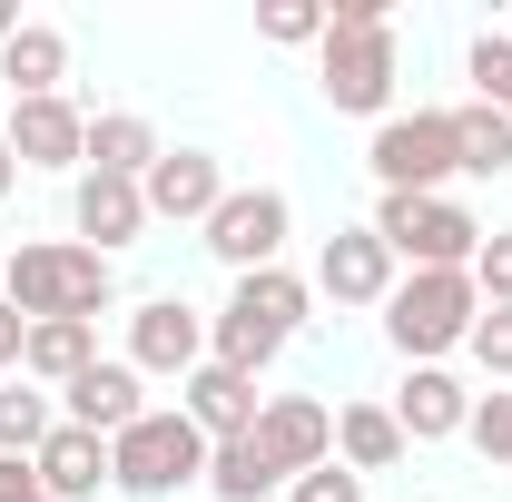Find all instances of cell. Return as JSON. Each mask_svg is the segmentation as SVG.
Masks as SVG:
<instances>
[{
	"instance_id": "1",
	"label": "cell",
	"mask_w": 512,
	"mask_h": 502,
	"mask_svg": "<svg viewBox=\"0 0 512 502\" xmlns=\"http://www.w3.org/2000/svg\"><path fill=\"white\" fill-rule=\"evenodd\" d=\"M394 79H404V50H394V0H335L316 40V89L325 109L345 119H394Z\"/></svg>"
},
{
	"instance_id": "2",
	"label": "cell",
	"mask_w": 512,
	"mask_h": 502,
	"mask_svg": "<svg viewBox=\"0 0 512 502\" xmlns=\"http://www.w3.org/2000/svg\"><path fill=\"white\" fill-rule=\"evenodd\" d=\"M306 306H316V286H306V276H286V266L237 276V296L207 315V365H227V375L256 384L276 355H286V335L306 325Z\"/></svg>"
},
{
	"instance_id": "3",
	"label": "cell",
	"mask_w": 512,
	"mask_h": 502,
	"mask_svg": "<svg viewBox=\"0 0 512 502\" xmlns=\"http://www.w3.org/2000/svg\"><path fill=\"white\" fill-rule=\"evenodd\" d=\"M0 296L30 315V325H99L109 296H119V276H109V256L89 247H10L0 256Z\"/></svg>"
},
{
	"instance_id": "4",
	"label": "cell",
	"mask_w": 512,
	"mask_h": 502,
	"mask_svg": "<svg viewBox=\"0 0 512 502\" xmlns=\"http://www.w3.org/2000/svg\"><path fill=\"white\" fill-rule=\"evenodd\" d=\"M473 315H483V286H473V266L394 276V296H384V345H394L404 365H444L453 345L473 335Z\"/></svg>"
},
{
	"instance_id": "5",
	"label": "cell",
	"mask_w": 512,
	"mask_h": 502,
	"mask_svg": "<svg viewBox=\"0 0 512 502\" xmlns=\"http://www.w3.org/2000/svg\"><path fill=\"white\" fill-rule=\"evenodd\" d=\"M207 453H217V443L197 434L178 404H148V414L109 443V483H119L128 502H168V493H188V483H207Z\"/></svg>"
},
{
	"instance_id": "6",
	"label": "cell",
	"mask_w": 512,
	"mask_h": 502,
	"mask_svg": "<svg viewBox=\"0 0 512 502\" xmlns=\"http://www.w3.org/2000/svg\"><path fill=\"white\" fill-rule=\"evenodd\" d=\"M375 237L394 247V266L434 276V266H473V256H483V217L453 207V197H384V207H375Z\"/></svg>"
},
{
	"instance_id": "7",
	"label": "cell",
	"mask_w": 512,
	"mask_h": 502,
	"mask_svg": "<svg viewBox=\"0 0 512 502\" xmlns=\"http://www.w3.org/2000/svg\"><path fill=\"white\" fill-rule=\"evenodd\" d=\"M365 158H375L384 197H444V178H453V119L444 109H394Z\"/></svg>"
},
{
	"instance_id": "8",
	"label": "cell",
	"mask_w": 512,
	"mask_h": 502,
	"mask_svg": "<svg viewBox=\"0 0 512 502\" xmlns=\"http://www.w3.org/2000/svg\"><path fill=\"white\" fill-rule=\"evenodd\" d=\"M286 227H296V207H286L276 188H227L217 217H207V256L237 266V276H256V266L286 256Z\"/></svg>"
},
{
	"instance_id": "9",
	"label": "cell",
	"mask_w": 512,
	"mask_h": 502,
	"mask_svg": "<svg viewBox=\"0 0 512 502\" xmlns=\"http://www.w3.org/2000/svg\"><path fill=\"white\" fill-rule=\"evenodd\" d=\"M128 365H138V375H178V384H188L197 365H207V315H197L188 296H148V306L128 315Z\"/></svg>"
},
{
	"instance_id": "10",
	"label": "cell",
	"mask_w": 512,
	"mask_h": 502,
	"mask_svg": "<svg viewBox=\"0 0 512 502\" xmlns=\"http://www.w3.org/2000/svg\"><path fill=\"white\" fill-rule=\"evenodd\" d=\"M256 453L296 483V473H316V463H335V404H316V394H266L256 404Z\"/></svg>"
},
{
	"instance_id": "11",
	"label": "cell",
	"mask_w": 512,
	"mask_h": 502,
	"mask_svg": "<svg viewBox=\"0 0 512 502\" xmlns=\"http://www.w3.org/2000/svg\"><path fill=\"white\" fill-rule=\"evenodd\" d=\"M0 138L20 168H89V109H69V99H10Z\"/></svg>"
},
{
	"instance_id": "12",
	"label": "cell",
	"mask_w": 512,
	"mask_h": 502,
	"mask_svg": "<svg viewBox=\"0 0 512 502\" xmlns=\"http://www.w3.org/2000/svg\"><path fill=\"white\" fill-rule=\"evenodd\" d=\"M138 197H148V217H168V227H207L217 197H227V168H217L207 148H158V168L138 178Z\"/></svg>"
},
{
	"instance_id": "13",
	"label": "cell",
	"mask_w": 512,
	"mask_h": 502,
	"mask_svg": "<svg viewBox=\"0 0 512 502\" xmlns=\"http://www.w3.org/2000/svg\"><path fill=\"white\" fill-rule=\"evenodd\" d=\"M316 296H335V306H384L394 296V247H384L375 227H335L316 256Z\"/></svg>"
},
{
	"instance_id": "14",
	"label": "cell",
	"mask_w": 512,
	"mask_h": 502,
	"mask_svg": "<svg viewBox=\"0 0 512 502\" xmlns=\"http://www.w3.org/2000/svg\"><path fill=\"white\" fill-rule=\"evenodd\" d=\"M138 384H148L138 365H109V355H99L79 384H60V404H69L60 424H79V434H99V443H119L128 424L148 414V394H138Z\"/></svg>"
},
{
	"instance_id": "15",
	"label": "cell",
	"mask_w": 512,
	"mask_h": 502,
	"mask_svg": "<svg viewBox=\"0 0 512 502\" xmlns=\"http://www.w3.org/2000/svg\"><path fill=\"white\" fill-rule=\"evenodd\" d=\"M69 227L89 237V256H119V247H138V227H148V197H138V178H99V168H79Z\"/></svg>"
},
{
	"instance_id": "16",
	"label": "cell",
	"mask_w": 512,
	"mask_h": 502,
	"mask_svg": "<svg viewBox=\"0 0 512 502\" xmlns=\"http://www.w3.org/2000/svg\"><path fill=\"white\" fill-rule=\"evenodd\" d=\"M394 424H404V443H444L473 424V394L444 375V365H414V375L394 384Z\"/></svg>"
},
{
	"instance_id": "17",
	"label": "cell",
	"mask_w": 512,
	"mask_h": 502,
	"mask_svg": "<svg viewBox=\"0 0 512 502\" xmlns=\"http://www.w3.org/2000/svg\"><path fill=\"white\" fill-rule=\"evenodd\" d=\"M178 414H188L207 443H237V434H256V384L227 375V365H197V375L178 384Z\"/></svg>"
},
{
	"instance_id": "18",
	"label": "cell",
	"mask_w": 512,
	"mask_h": 502,
	"mask_svg": "<svg viewBox=\"0 0 512 502\" xmlns=\"http://www.w3.org/2000/svg\"><path fill=\"white\" fill-rule=\"evenodd\" d=\"M30 473H40V502H89L99 483H109V443L79 434V424H60V434L30 453Z\"/></svg>"
},
{
	"instance_id": "19",
	"label": "cell",
	"mask_w": 512,
	"mask_h": 502,
	"mask_svg": "<svg viewBox=\"0 0 512 502\" xmlns=\"http://www.w3.org/2000/svg\"><path fill=\"white\" fill-rule=\"evenodd\" d=\"M0 79H10V99H60V79H69V30L20 20V30L0 40Z\"/></svg>"
},
{
	"instance_id": "20",
	"label": "cell",
	"mask_w": 512,
	"mask_h": 502,
	"mask_svg": "<svg viewBox=\"0 0 512 502\" xmlns=\"http://www.w3.org/2000/svg\"><path fill=\"white\" fill-rule=\"evenodd\" d=\"M414 443L394 424V404H335V463L345 473H394Z\"/></svg>"
},
{
	"instance_id": "21",
	"label": "cell",
	"mask_w": 512,
	"mask_h": 502,
	"mask_svg": "<svg viewBox=\"0 0 512 502\" xmlns=\"http://www.w3.org/2000/svg\"><path fill=\"white\" fill-rule=\"evenodd\" d=\"M89 168L99 178H148L158 168V128L138 119V109H99L89 119Z\"/></svg>"
},
{
	"instance_id": "22",
	"label": "cell",
	"mask_w": 512,
	"mask_h": 502,
	"mask_svg": "<svg viewBox=\"0 0 512 502\" xmlns=\"http://www.w3.org/2000/svg\"><path fill=\"white\" fill-rule=\"evenodd\" d=\"M89 365H99V325H30V345H20L30 384H79Z\"/></svg>"
},
{
	"instance_id": "23",
	"label": "cell",
	"mask_w": 512,
	"mask_h": 502,
	"mask_svg": "<svg viewBox=\"0 0 512 502\" xmlns=\"http://www.w3.org/2000/svg\"><path fill=\"white\" fill-rule=\"evenodd\" d=\"M444 119H453V168H463V178H503L512 168V119L503 109L463 99V109H444Z\"/></svg>"
},
{
	"instance_id": "24",
	"label": "cell",
	"mask_w": 512,
	"mask_h": 502,
	"mask_svg": "<svg viewBox=\"0 0 512 502\" xmlns=\"http://www.w3.org/2000/svg\"><path fill=\"white\" fill-rule=\"evenodd\" d=\"M276 483H286V473L256 453V434H237V443H217V453H207V493H217V502H266Z\"/></svg>"
},
{
	"instance_id": "25",
	"label": "cell",
	"mask_w": 512,
	"mask_h": 502,
	"mask_svg": "<svg viewBox=\"0 0 512 502\" xmlns=\"http://www.w3.org/2000/svg\"><path fill=\"white\" fill-rule=\"evenodd\" d=\"M60 434V414H50V394H30V384H0V453H40V443Z\"/></svg>"
},
{
	"instance_id": "26",
	"label": "cell",
	"mask_w": 512,
	"mask_h": 502,
	"mask_svg": "<svg viewBox=\"0 0 512 502\" xmlns=\"http://www.w3.org/2000/svg\"><path fill=\"white\" fill-rule=\"evenodd\" d=\"M473 99L512 119V30H483V40H473Z\"/></svg>"
},
{
	"instance_id": "27",
	"label": "cell",
	"mask_w": 512,
	"mask_h": 502,
	"mask_svg": "<svg viewBox=\"0 0 512 502\" xmlns=\"http://www.w3.org/2000/svg\"><path fill=\"white\" fill-rule=\"evenodd\" d=\"M463 434H473L483 463H512V394H473V424Z\"/></svg>"
},
{
	"instance_id": "28",
	"label": "cell",
	"mask_w": 512,
	"mask_h": 502,
	"mask_svg": "<svg viewBox=\"0 0 512 502\" xmlns=\"http://www.w3.org/2000/svg\"><path fill=\"white\" fill-rule=\"evenodd\" d=\"M463 345H473V365H483V375H512V306H483Z\"/></svg>"
},
{
	"instance_id": "29",
	"label": "cell",
	"mask_w": 512,
	"mask_h": 502,
	"mask_svg": "<svg viewBox=\"0 0 512 502\" xmlns=\"http://www.w3.org/2000/svg\"><path fill=\"white\" fill-rule=\"evenodd\" d=\"M473 286H483V306H512V227H493V237H483V256H473Z\"/></svg>"
},
{
	"instance_id": "30",
	"label": "cell",
	"mask_w": 512,
	"mask_h": 502,
	"mask_svg": "<svg viewBox=\"0 0 512 502\" xmlns=\"http://www.w3.org/2000/svg\"><path fill=\"white\" fill-rule=\"evenodd\" d=\"M286 493H296V502H365V473H345V463H316V473H296Z\"/></svg>"
},
{
	"instance_id": "31",
	"label": "cell",
	"mask_w": 512,
	"mask_h": 502,
	"mask_svg": "<svg viewBox=\"0 0 512 502\" xmlns=\"http://www.w3.org/2000/svg\"><path fill=\"white\" fill-rule=\"evenodd\" d=\"M256 30H266V40H286V50H296V40H325V10H316V0H276V10H266V20H256Z\"/></svg>"
},
{
	"instance_id": "32",
	"label": "cell",
	"mask_w": 512,
	"mask_h": 502,
	"mask_svg": "<svg viewBox=\"0 0 512 502\" xmlns=\"http://www.w3.org/2000/svg\"><path fill=\"white\" fill-rule=\"evenodd\" d=\"M0 502H40V473H30L20 453H0Z\"/></svg>"
},
{
	"instance_id": "33",
	"label": "cell",
	"mask_w": 512,
	"mask_h": 502,
	"mask_svg": "<svg viewBox=\"0 0 512 502\" xmlns=\"http://www.w3.org/2000/svg\"><path fill=\"white\" fill-rule=\"evenodd\" d=\"M20 345H30V315L0 296V365H20Z\"/></svg>"
},
{
	"instance_id": "34",
	"label": "cell",
	"mask_w": 512,
	"mask_h": 502,
	"mask_svg": "<svg viewBox=\"0 0 512 502\" xmlns=\"http://www.w3.org/2000/svg\"><path fill=\"white\" fill-rule=\"evenodd\" d=\"M20 188V158H10V138H0V197Z\"/></svg>"
},
{
	"instance_id": "35",
	"label": "cell",
	"mask_w": 512,
	"mask_h": 502,
	"mask_svg": "<svg viewBox=\"0 0 512 502\" xmlns=\"http://www.w3.org/2000/svg\"><path fill=\"white\" fill-rule=\"evenodd\" d=\"M10 30H20V10H0V40H10Z\"/></svg>"
}]
</instances>
